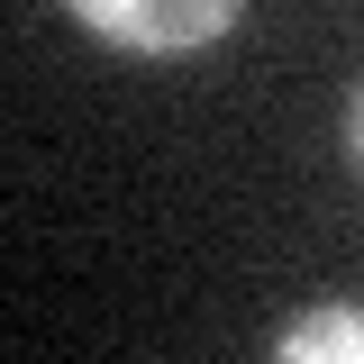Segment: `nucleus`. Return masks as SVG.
Wrapping results in <instances>:
<instances>
[{"instance_id":"obj_2","label":"nucleus","mask_w":364,"mask_h":364,"mask_svg":"<svg viewBox=\"0 0 364 364\" xmlns=\"http://www.w3.org/2000/svg\"><path fill=\"white\" fill-rule=\"evenodd\" d=\"M282 364H364V310H310L273 337Z\"/></svg>"},{"instance_id":"obj_3","label":"nucleus","mask_w":364,"mask_h":364,"mask_svg":"<svg viewBox=\"0 0 364 364\" xmlns=\"http://www.w3.org/2000/svg\"><path fill=\"white\" fill-rule=\"evenodd\" d=\"M346 164H355V182H364V73H355V100H346Z\"/></svg>"},{"instance_id":"obj_1","label":"nucleus","mask_w":364,"mask_h":364,"mask_svg":"<svg viewBox=\"0 0 364 364\" xmlns=\"http://www.w3.org/2000/svg\"><path fill=\"white\" fill-rule=\"evenodd\" d=\"M64 9L119 55H200L237 28L246 0H64Z\"/></svg>"}]
</instances>
